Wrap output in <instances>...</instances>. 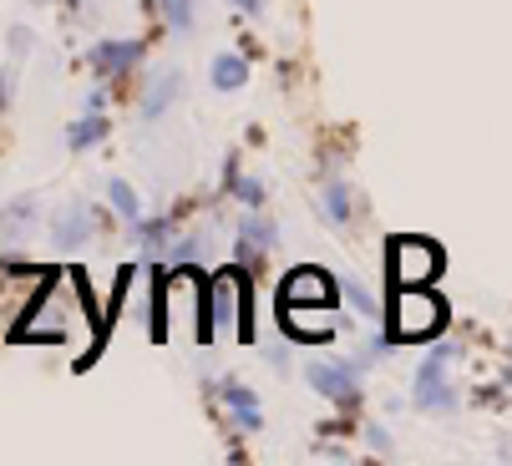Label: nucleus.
<instances>
[{"label": "nucleus", "mask_w": 512, "mask_h": 466, "mask_svg": "<svg viewBox=\"0 0 512 466\" xmlns=\"http://www.w3.org/2000/svg\"><path fill=\"white\" fill-rule=\"evenodd\" d=\"M218 396H224V406L234 411V421H239L244 431H259V426H264V411H259V396L249 391V385H239V380H229V385H218Z\"/></svg>", "instance_id": "9b49d317"}, {"label": "nucleus", "mask_w": 512, "mask_h": 466, "mask_svg": "<svg viewBox=\"0 0 512 466\" xmlns=\"http://www.w3.org/2000/svg\"><path fill=\"white\" fill-rule=\"evenodd\" d=\"M102 137H107V122H102V117L92 112L87 122H77V127L66 132V147H71V152H87V147H97Z\"/></svg>", "instance_id": "2eb2a0df"}, {"label": "nucleus", "mask_w": 512, "mask_h": 466, "mask_svg": "<svg viewBox=\"0 0 512 466\" xmlns=\"http://www.w3.org/2000/svg\"><path fill=\"white\" fill-rule=\"evenodd\" d=\"M178 97V76H158V82H153V92H148V102H142V117H163V107Z\"/></svg>", "instance_id": "dca6fc26"}, {"label": "nucleus", "mask_w": 512, "mask_h": 466, "mask_svg": "<svg viewBox=\"0 0 512 466\" xmlns=\"http://www.w3.org/2000/svg\"><path fill=\"white\" fill-rule=\"evenodd\" d=\"M254 340V294L244 269H218L203 279V304H198V340Z\"/></svg>", "instance_id": "f03ea898"}, {"label": "nucleus", "mask_w": 512, "mask_h": 466, "mask_svg": "<svg viewBox=\"0 0 512 466\" xmlns=\"http://www.w3.org/2000/svg\"><path fill=\"white\" fill-rule=\"evenodd\" d=\"M173 31H193V0H158Z\"/></svg>", "instance_id": "6ab92c4d"}, {"label": "nucleus", "mask_w": 512, "mask_h": 466, "mask_svg": "<svg viewBox=\"0 0 512 466\" xmlns=\"http://www.w3.org/2000/svg\"><path fill=\"white\" fill-rule=\"evenodd\" d=\"M0 102H6V92H0Z\"/></svg>", "instance_id": "5701e85b"}, {"label": "nucleus", "mask_w": 512, "mask_h": 466, "mask_svg": "<svg viewBox=\"0 0 512 466\" xmlns=\"http://www.w3.org/2000/svg\"><path fill=\"white\" fill-rule=\"evenodd\" d=\"M26 345H71V340H92L97 350V320H92V304L82 289V274H46V284L36 289L31 309L16 320L11 330Z\"/></svg>", "instance_id": "f257e3e1"}, {"label": "nucleus", "mask_w": 512, "mask_h": 466, "mask_svg": "<svg viewBox=\"0 0 512 466\" xmlns=\"http://www.w3.org/2000/svg\"><path fill=\"white\" fill-rule=\"evenodd\" d=\"M208 76H213V87L218 92H239L244 82H249V66H244V56H213V66H208Z\"/></svg>", "instance_id": "4468645a"}, {"label": "nucleus", "mask_w": 512, "mask_h": 466, "mask_svg": "<svg viewBox=\"0 0 512 466\" xmlns=\"http://www.w3.org/2000/svg\"><path fill=\"white\" fill-rule=\"evenodd\" d=\"M442 274V249L431 239H416V233H396L386 249V279L391 289H411V284H431Z\"/></svg>", "instance_id": "39448f33"}, {"label": "nucleus", "mask_w": 512, "mask_h": 466, "mask_svg": "<svg viewBox=\"0 0 512 466\" xmlns=\"http://www.w3.org/2000/svg\"><path fill=\"white\" fill-rule=\"evenodd\" d=\"M107 193H112V208H117V213H122L127 223H137V218H142V203H137V193H132V188H127L122 178H117V183H112Z\"/></svg>", "instance_id": "f3484780"}, {"label": "nucleus", "mask_w": 512, "mask_h": 466, "mask_svg": "<svg viewBox=\"0 0 512 466\" xmlns=\"http://www.w3.org/2000/svg\"><path fill=\"white\" fill-rule=\"evenodd\" d=\"M457 350L452 345H442L421 370H416V391H411V401H416V411H452L457 406V391H452V380H447V360H452Z\"/></svg>", "instance_id": "0eeeda50"}, {"label": "nucleus", "mask_w": 512, "mask_h": 466, "mask_svg": "<svg viewBox=\"0 0 512 466\" xmlns=\"http://www.w3.org/2000/svg\"><path fill=\"white\" fill-rule=\"evenodd\" d=\"M305 380L315 385L325 401H335V406H355L360 401V370L350 360H315L305 370Z\"/></svg>", "instance_id": "6e6552de"}, {"label": "nucleus", "mask_w": 512, "mask_h": 466, "mask_svg": "<svg viewBox=\"0 0 512 466\" xmlns=\"http://www.w3.org/2000/svg\"><path fill=\"white\" fill-rule=\"evenodd\" d=\"M198 304H203V274L198 269L163 274L158 279L153 335H163V340H198Z\"/></svg>", "instance_id": "20e7f679"}, {"label": "nucleus", "mask_w": 512, "mask_h": 466, "mask_svg": "<svg viewBox=\"0 0 512 466\" xmlns=\"http://www.w3.org/2000/svg\"><path fill=\"white\" fill-rule=\"evenodd\" d=\"M51 239H56V249H77V244H87L92 239V208H66V218L51 228Z\"/></svg>", "instance_id": "f8f14e48"}, {"label": "nucleus", "mask_w": 512, "mask_h": 466, "mask_svg": "<svg viewBox=\"0 0 512 466\" xmlns=\"http://www.w3.org/2000/svg\"><path fill=\"white\" fill-rule=\"evenodd\" d=\"M391 345H426L447 330V304L431 294V284H411V289H391Z\"/></svg>", "instance_id": "7ed1b4c3"}, {"label": "nucleus", "mask_w": 512, "mask_h": 466, "mask_svg": "<svg viewBox=\"0 0 512 466\" xmlns=\"http://www.w3.org/2000/svg\"><path fill=\"white\" fill-rule=\"evenodd\" d=\"M229 183H234V193H239L249 208H259V203H264V183H259V178H239V168H234V163H229Z\"/></svg>", "instance_id": "aec40b11"}, {"label": "nucleus", "mask_w": 512, "mask_h": 466, "mask_svg": "<svg viewBox=\"0 0 512 466\" xmlns=\"http://www.w3.org/2000/svg\"><path fill=\"white\" fill-rule=\"evenodd\" d=\"M234 6H239L244 16H259V0H234Z\"/></svg>", "instance_id": "4be33fe9"}, {"label": "nucleus", "mask_w": 512, "mask_h": 466, "mask_svg": "<svg viewBox=\"0 0 512 466\" xmlns=\"http://www.w3.org/2000/svg\"><path fill=\"white\" fill-rule=\"evenodd\" d=\"M279 304H335V279L315 264L289 269L284 284H279Z\"/></svg>", "instance_id": "1a4fd4ad"}, {"label": "nucleus", "mask_w": 512, "mask_h": 466, "mask_svg": "<svg viewBox=\"0 0 512 466\" xmlns=\"http://www.w3.org/2000/svg\"><path fill=\"white\" fill-rule=\"evenodd\" d=\"M340 289H345V299L360 309V315H376V299H371V289H365L360 279H340Z\"/></svg>", "instance_id": "412c9836"}, {"label": "nucleus", "mask_w": 512, "mask_h": 466, "mask_svg": "<svg viewBox=\"0 0 512 466\" xmlns=\"http://www.w3.org/2000/svg\"><path fill=\"white\" fill-rule=\"evenodd\" d=\"M325 218H335V223L350 218V188H345V183H330V188H325Z\"/></svg>", "instance_id": "a211bd4d"}, {"label": "nucleus", "mask_w": 512, "mask_h": 466, "mask_svg": "<svg viewBox=\"0 0 512 466\" xmlns=\"http://www.w3.org/2000/svg\"><path fill=\"white\" fill-rule=\"evenodd\" d=\"M274 244H279V228L254 208V213L244 218V228H239V249H244V254H269Z\"/></svg>", "instance_id": "ddd939ff"}, {"label": "nucleus", "mask_w": 512, "mask_h": 466, "mask_svg": "<svg viewBox=\"0 0 512 466\" xmlns=\"http://www.w3.org/2000/svg\"><path fill=\"white\" fill-rule=\"evenodd\" d=\"M142 61V46L137 41H102V46H92V66L102 71V76H122V71H132Z\"/></svg>", "instance_id": "9d476101"}, {"label": "nucleus", "mask_w": 512, "mask_h": 466, "mask_svg": "<svg viewBox=\"0 0 512 466\" xmlns=\"http://www.w3.org/2000/svg\"><path fill=\"white\" fill-rule=\"evenodd\" d=\"M279 315H284V335L305 340V345H320V340H335L350 330V320L335 304H279Z\"/></svg>", "instance_id": "423d86ee"}]
</instances>
